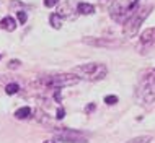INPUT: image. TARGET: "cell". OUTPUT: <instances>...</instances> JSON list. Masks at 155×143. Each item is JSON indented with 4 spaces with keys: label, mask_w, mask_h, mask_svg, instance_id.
Instances as JSON below:
<instances>
[{
    "label": "cell",
    "mask_w": 155,
    "mask_h": 143,
    "mask_svg": "<svg viewBox=\"0 0 155 143\" xmlns=\"http://www.w3.org/2000/svg\"><path fill=\"white\" fill-rule=\"evenodd\" d=\"M57 3H59V0H44V5L48 7V8H52V7H56Z\"/></svg>",
    "instance_id": "cell-17"
},
{
    "label": "cell",
    "mask_w": 155,
    "mask_h": 143,
    "mask_svg": "<svg viewBox=\"0 0 155 143\" xmlns=\"http://www.w3.org/2000/svg\"><path fill=\"white\" fill-rule=\"evenodd\" d=\"M30 116H31V109L30 107H20L18 111L15 112V117H16V119H20V120H21V119H28Z\"/></svg>",
    "instance_id": "cell-11"
},
{
    "label": "cell",
    "mask_w": 155,
    "mask_h": 143,
    "mask_svg": "<svg viewBox=\"0 0 155 143\" xmlns=\"http://www.w3.org/2000/svg\"><path fill=\"white\" fill-rule=\"evenodd\" d=\"M80 81V78L75 73H56V75H46V77L38 78V83L49 88H65L74 86Z\"/></svg>",
    "instance_id": "cell-3"
},
{
    "label": "cell",
    "mask_w": 155,
    "mask_h": 143,
    "mask_svg": "<svg viewBox=\"0 0 155 143\" xmlns=\"http://www.w3.org/2000/svg\"><path fill=\"white\" fill-rule=\"evenodd\" d=\"M140 44L144 47H152L155 46V28H149L145 29L140 34Z\"/></svg>",
    "instance_id": "cell-7"
},
{
    "label": "cell",
    "mask_w": 155,
    "mask_h": 143,
    "mask_svg": "<svg viewBox=\"0 0 155 143\" xmlns=\"http://www.w3.org/2000/svg\"><path fill=\"white\" fill-rule=\"evenodd\" d=\"M16 16H18V21H20V24H25L26 23V20H28V15H26V11H18L16 13Z\"/></svg>",
    "instance_id": "cell-15"
},
{
    "label": "cell",
    "mask_w": 155,
    "mask_h": 143,
    "mask_svg": "<svg viewBox=\"0 0 155 143\" xmlns=\"http://www.w3.org/2000/svg\"><path fill=\"white\" fill-rule=\"evenodd\" d=\"M62 21H64V18L59 15V13H52L49 16V23H51V26L54 29H61L62 28Z\"/></svg>",
    "instance_id": "cell-10"
},
{
    "label": "cell",
    "mask_w": 155,
    "mask_h": 143,
    "mask_svg": "<svg viewBox=\"0 0 155 143\" xmlns=\"http://www.w3.org/2000/svg\"><path fill=\"white\" fill-rule=\"evenodd\" d=\"M134 98L139 104H150L155 101V77L149 75L147 72L140 78V85L136 88Z\"/></svg>",
    "instance_id": "cell-1"
},
{
    "label": "cell",
    "mask_w": 155,
    "mask_h": 143,
    "mask_svg": "<svg viewBox=\"0 0 155 143\" xmlns=\"http://www.w3.org/2000/svg\"><path fill=\"white\" fill-rule=\"evenodd\" d=\"M20 65H21V62H20V60H10V62H8V68H12V70L20 68Z\"/></svg>",
    "instance_id": "cell-16"
},
{
    "label": "cell",
    "mask_w": 155,
    "mask_h": 143,
    "mask_svg": "<svg viewBox=\"0 0 155 143\" xmlns=\"http://www.w3.org/2000/svg\"><path fill=\"white\" fill-rule=\"evenodd\" d=\"M83 43L90 44V46H98V47H114V46H119V43H116V41L100 39V37H87V39H83Z\"/></svg>",
    "instance_id": "cell-6"
},
{
    "label": "cell",
    "mask_w": 155,
    "mask_h": 143,
    "mask_svg": "<svg viewBox=\"0 0 155 143\" xmlns=\"http://www.w3.org/2000/svg\"><path fill=\"white\" fill-rule=\"evenodd\" d=\"M77 11L80 15H93L95 13V7L91 3H78L77 5Z\"/></svg>",
    "instance_id": "cell-9"
},
{
    "label": "cell",
    "mask_w": 155,
    "mask_h": 143,
    "mask_svg": "<svg viewBox=\"0 0 155 143\" xmlns=\"http://www.w3.org/2000/svg\"><path fill=\"white\" fill-rule=\"evenodd\" d=\"M150 13V7L144 8V10H136L134 13L127 18V21L124 23V36L127 37H132L139 33V28L140 24L144 23V20L149 16Z\"/></svg>",
    "instance_id": "cell-4"
},
{
    "label": "cell",
    "mask_w": 155,
    "mask_h": 143,
    "mask_svg": "<svg viewBox=\"0 0 155 143\" xmlns=\"http://www.w3.org/2000/svg\"><path fill=\"white\" fill-rule=\"evenodd\" d=\"M152 141V137L150 135H142V137H136L132 140H129L127 143H150Z\"/></svg>",
    "instance_id": "cell-12"
},
{
    "label": "cell",
    "mask_w": 155,
    "mask_h": 143,
    "mask_svg": "<svg viewBox=\"0 0 155 143\" xmlns=\"http://www.w3.org/2000/svg\"><path fill=\"white\" fill-rule=\"evenodd\" d=\"M57 141L64 143H88V135L80 132V130H72V129H57L54 130Z\"/></svg>",
    "instance_id": "cell-5"
},
{
    "label": "cell",
    "mask_w": 155,
    "mask_h": 143,
    "mask_svg": "<svg viewBox=\"0 0 155 143\" xmlns=\"http://www.w3.org/2000/svg\"><path fill=\"white\" fill-rule=\"evenodd\" d=\"M104 103H106L108 106H113V104H116V103H118V96H114V94L106 96V98H104Z\"/></svg>",
    "instance_id": "cell-14"
},
{
    "label": "cell",
    "mask_w": 155,
    "mask_h": 143,
    "mask_svg": "<svg viewBox=\"0 0 155 143\" xmlns=\"http://www.w3.org/2000/svg\"><path fill=\"white\" fill-rule=\"evenodd\" d=\"M0 57H2V56H0Z\"/></svg>",
    "instance_id": "cell-23"
},
{
    "label": "cell",
    "mask_w": 155,
    "mask_h": 143,
    "mask_svg": "<svg viewBox=\"0 0 155 143\" xmlns=\"http://www.w3.org/2000/svg\"><path fill=\"white\" fill-rule=\"evenodd\" d=\"M43 143H56V141H49V140H48V141H43Z\"/></svg>",
    "instance_id": "cell-22"
},
{
    "label": "cell",
    "mask_w": 155,
    "mask_h": 143,
    "mask_svg": "<svg viewBox=\"0 0 155 143\" xmlns=\"http://www.w3.org/2000/svg\"><path fill=\"white\" fill-rule=\"evenodd\" d=\"M20 90V86L16 85V83H8V85L5 86V93L7 94H16Z\"/></svg>",
    "instance_id": "cell-13"
},
{
    "label": "cell",
    "mask_w": 155,
    "mask_h": 143,
    "mask_svg": "<svg viewBox=\"0 0 155 143\" xmlns=\"http://www.w3.org/2000/svg\"><path fill=\"white\" fill-rule=\"evenodd\" d=\"M54 98H56L57 103H61V91H59V90H56V93H54Z\"/></svg>",
    "instance_id": "cell-19"
},
{
    "label": "cell",
    "mask_w": 155,
    "mask_h": 143,
    "mask_svg": "<svg viewBox=\"0 0 155 143\" xmlns=\"http://www.w3.org/2000/svg\"><path fill=\"white\" fill-rule=\"evenodd\" d=\"M93 109H95V106H93V104H91V106H87V109H85V111L88 112V111H93Z\"/></svg>",
    "instance_id": "cell-20"
},
{
    "label": "cell",
    "mask_w": 155,
    "mask_h": 143,
    "mask_svg": "<svg viewBox=\"0 0 155 143\" xmlns=\"http://www.w3.org/2000/svg\"><path fill=\"white\" fill-rule=\"evenodd\" d=\"M147 73H149V75H152V77H155V68H152V70H149Z\"/></svg>",
    "instance_id": "cell-21"
},
{
    "label": "cell",
    "mask_w": 155,
    "mask_h": 143,
    "mask_svg": "<svg viewBox=\"0 0 155 143\" xmlns=\"http://www.w3.org/2000/svg\"><path fill=\"white\" fill-rule=\"evenodd\" d=\"M0 28L5 29V31H15L16 29V20L13 16H5V18L0 21Z\"/></svg>",
    "instance_id": "cell-8"
},
{
    "label": "cell",
    "mask_w": 155,
    "mask_h": 143,
    "mask_svg": "<svg viewBox=\"0 0 155 143\" xmlns=\"http://www.w3.org/2000/svg\"><path fill=\"white\" fill-rule=\"evenodd\" d=\"M74 73L78 78H85L90 81H98L103 80L108 73V68L104 64H98V62H90V64H83V65H77L74 68Z\"/></svg>",
    "instance_id": "cell-2"
},
{
    "label": "cell",
    "mask_w": 155,
    "mask_h": 143,
    "mask_svg": "<svg viewBox=\"0 0 155 143\" xmlns=\"http://www.w3.org/2000/svg\"><path fill=\"white\" fill-rule=\"evenodd\" d=\"M64 116H65V111H64V109H62V107H59V109H57V119H64Z\"/></svg>",
    "instance_id": "cell-18"
}]
</instances>
